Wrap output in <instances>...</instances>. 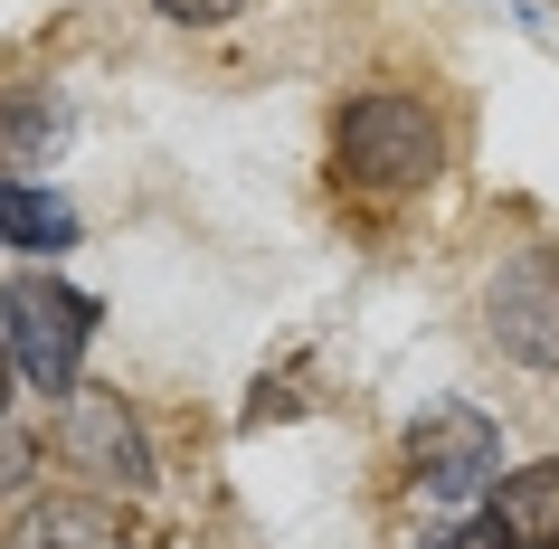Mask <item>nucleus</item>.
Segmentation results:
<instances>
[{
    "instance_id": "1a4fd4ad",
    "label": "nucleus",
    "mask_w": 559,
    "mask_h": 549,
    "mask_svg": "<svg viewBox=\"0 0 559 549\" xmlns=\"http://www.w3.org/2000/svg\"><path fill=\"white\" fill-rule=\"evenodd\" d=\"M38 474V435L29 427H10V417H0V492H20Z\"/></svg>"
},
{
    "instance_id": "423d86ee",
    "label": "nucleus",
    "mask_w": 559,
    "mask_h": 549,
    "mask_svg": "<svg viewBox=\"0 0 559 549\" xmlns=\"http://www.w3.org/2000/svg\"><path fill=\"white\" fill-rule=\"evenodd\" d=\"M10 549H133V540H123L115 502H95V492H48V502L20 512Z\"/></svg>"
},
{
    "instance_id": "f03ea898",
    "label": "nucleus",
    "mask_w": 559,
    "mask_h": 549,
    "mask_svg": "<svg viewBox=\"0 0 559 549\" xmlns=\"http://www.w3.org/2000/svg\"><path fill=\"white\" fill-rule=\"evenodd\" d=\"M0 342H10V360H20V379H38L48 398H76L86 379H76V360H86L95 342V303L67 275H10V294H0Z\"/></svg>"
},
{
    "instance_id": "9d476101",
    "label": "nucleus",
    "mask_w": 559,
    "mask_h": 549,
    "mask_svg": "<svg viewBox=\"0 0 559 549\" xmlns=\"http://www.w3.org/2000/svg\"><path fill=\"white\" fill-rule=\"evenodd\" d=\"M162 20H180V29H218V20H237L247 0H152Z\"/></svg>"
},
{
    "instance_id": "9b49d317",
    "label": "nucleus",
    "mask_w": 559,
    "mask_h": 549,
    "mask_svg": "<svg viewBox=\"0 0 559 549\" xmlns=\"http://www.w3.org/2000/svg\"><path fill=\"white\" fill-rule=\"evenodd\" d=\"M427 549H502V540H493V521H484V530H445V540H427Z\"/></svg>"
},
{
    "instance_id": "6e6552de",
    "label": "nucleus",
    "mask_w": 559,
    "mask_h": 549,
    "mask_svg": "<svg viewBox=\"0 0 559 549\" xmlns=\"http://www.w3.org/2000/svg\"><path fill=\"white\" fill-rule=\"evenodd\" d=\"M67 237H76V218H67V200H48V190H20V180H0V247H48L58 256Z\"/></svg>"
},
{
    "instance_id": "39448f33",
    "label": "nucleus",
    "mask_w": 559,
    "mask_h": 549,
    "mask_svg": "<svg viewBox=\"0 0 559 549\" xmlns=\"http://www.w3.org/2000/svg\"><path fill=\"white\" fill-rule=\"evenodd\" d=\"M67 464L95 474V484H123V492L152 484V455H143V427H133L123 389H76L67 398Z\"/></svg>"
},
{
    "instance_id": "0eeeda50",
    "label": "nucleus",
    "mask_w": 559,
    "mask_h": 549,
    "mask_svg": "<svg viewBox=\"0 0 559 549\" xmlns=\"http://www.w3.org/2000/svg\"><path fill=\"white\" fill-rule=\"evenodd\" d=\"M493 540L502 549H559V464H512L493 484Z\"/></svg>"
},
{
    "instance_id": "20e7f679",
    "label": "nucleus",
    "mask_w": 559,
    "mask_h": 549,
    "mask_svg": "<svg viewBox=\"0 0 559 549\" xmlns=\"http://www.w3.org/2000/svg\"><path fill=\"white\" fill-rule=\"evenodd\" d=\"M408 474H417V492H437V502H474L484 484H502L493 417H484V407H437V417H417Z\"/></svg>"
},
{
    "instance_id": "f8f14e48",
    "label": "nucleus",
    "mask_w": 559,
    "mask_h": 549,
    "mask_svg": "<svg viewBox=\"0 0 559 549\" xmlns=\"http://www.w3.org/2000/svg\"><path fill=\"white\" fill-rule=\"evenodd\" d=\"M10 379H20V360H10V342H0V407H10Z\"/></svg>"
},
{
    "instance_id": "7ed1b4c3",
    "label": "nucleus",
    "mask_w": 559,
    "mask_h": 549,
    "mask_svg": "<svg viewBox=\"0 0 559 549\" xmlns=\"http://www.w3.org/2000/svg\"><path fill=\"white\" fill-rule=\"evenodd\" d=\"M484 332H493V350H512L522 370H559V256L550 247H522V256L493 265V285H484Z\"/></svg>"
},
{
    "instance_id": "f257e3e1",
    "label": "nucleus",
    "mask_w": 559,
    "mask_h": 549,
    "mask_svg": "<svg viewBox=\"0 0 559 549\" xmlns=\"http://www.w3.org/2000/svg\"><path fill=\"white\" fill-rule=\"evenodd\" d=\"M332 171L352 180L360 200H417L445 171V123L427 95L408 86H360L332 115Z\"/></svg>"
}]
</instances>
